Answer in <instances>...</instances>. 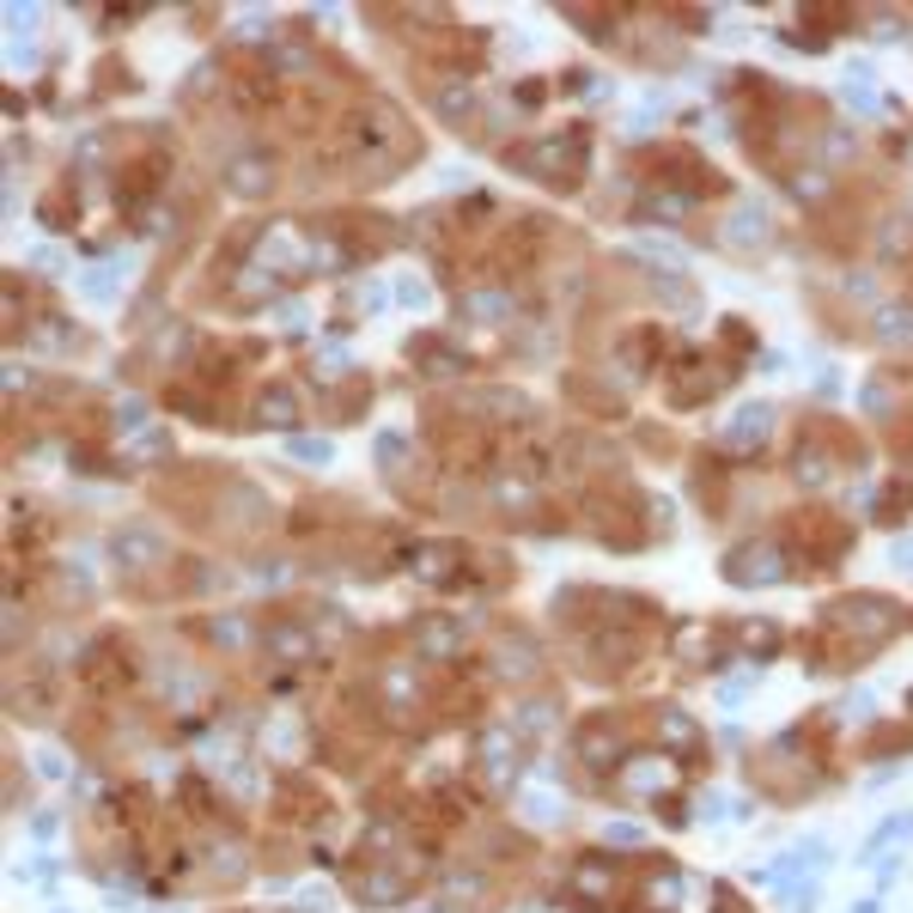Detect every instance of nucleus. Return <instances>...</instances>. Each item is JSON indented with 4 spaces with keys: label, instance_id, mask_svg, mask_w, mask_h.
Masks as SVG:
<instances>
[{
    "label": "nucleus",
    "instance_id": "obj_1",
    "mask_svg": "<svg viewBox=\"0 0 913 913\" xmlns=\"http://www.w3.org/2000/svg\"><path fill=\"white\" fill-rule=\"evenodd\" d=\"M415 153H420V141H415L408 117L391 105V98H360V105L336 122V158L365 183H384V177H396V170H408Z\"/></svg>",
    "mask_w": 913,
    "mask_h": 913
},
{
    "label": "nucleus",
    "instance_id": "obj_2",
    "mask_svg": "<svg viewBox=\"0 0 913 913\" xmlns=\"http://www.w3.org/2000/svg\"><path fill=\"white\" fill-rule=\"evenodd\" d=\"M901 627V603L877 597V591H853L822 609V634L810 639V664H859L871 658L883 639H895Z\"/></svg>",
    "mask_w": 913,
    "mask_h": 913
},
{
    "label": "nucleus",
    "instance_id": "obj_3",
    "mask_svg": "<svg viewBox=\"0 0 913 913\" xmlns=\"http://www.w3.org/2000/svg\"><path fill=\"white\" fill-rule=\"evenodd\" d=\"M585 158H591V129H554V134H536V141L512 146L506 165L524 170L530 183H548V189H579L585 177Z\"/></svg>",
    "mask_w": 913,
    "mask_h": 913
},
{
    "label": "nucleus",
    "instance_id": "obj_4",
    "mask_svg": "<svg viewBox=\"0 0 913 913\" xmlns=\"http://www.w3.org/2000/svg\"><path fill=\"white\" fill-rule=\"evenodd\" d=\"M475 768H482L487 792H512L524 768V737L518 725H482L475 730Z\"/></svg>",
    "mask_w": 913,
    "mask_h": 913
},
{
    "label": "nucleus",
    "instance_id": "obj_5",
    "mask_svg": "<svg viewBox=\"0 0 913 913\" xmlns=\"http://www.w3.org/2000/svg\"><path fill=\"white\" fill-rule=\"evenodd\" d=\"M730 384V365L725 360H713V353H694V348H682L676 353V365H670V403L676 408H701L713 391H725Z\"/></svg>",
    "mask_w": 913,
    "mask_h": 913
},
{
    "label": "nucleus",
    "instance_id": "obj_6",
    "mask_svg": "<svg viewBox=\"0 0 913 913\" xmlns=\"http://www.w3.org/2000/svg\"><path fill=\"white\" fill-rule=\"evenodd\" d=\"M420 883V853H396V859H378L353 877V895L372 901V908H391V901H408Z\"/></svg>",
    "mask_w": 913,
    "mask_h": 913
},
{
    "label": "nucleus",
    "instance_id": "obj_7",
    "mask_svg": "<svg viewBox=\"0 0 913 913\" xmlns=\"http://www.w3.org/2000/svg\"><path fill=\"white\" fill-rule=\"evenodd\" d=\"M110 561H117V573H158L170 561V542L153 524H117L110 530Z\"/></svg>",
    "mask_w": 913,
    "mask_h": 913
},
{
    "label": "nucleus",
    "instance_id": "obj_8",
    "mask_svg": "<svg viewBox=\"0 0 913 913\" xmlns=\"http://www.w3.org/2000/svg\"><path fill=\"white\" fill-rule=\"evenodd\" d=\"M725 579L730 585H773V579H785V548L768 542V536H749V542H737L725 554Z\"/></svg>",
    "mask_w": 913,
    "mask_h": 913
},
{
    "label": "nucleus",
    "instance_id": "obj_9",
    "mask_svg": "<svg viewBox=\"0 0 913 913\" xmlns=\"http://www.w3.org/2000/svg\"><path fill=\"white\" fill-rule=\"evenodd\" d=\"M378 706H384V718H396V725L420 718V713H427V670H415V664H384V670H378Z\"/></svg>",
    "mask_w": 913,
    "mask_h": 913
},
{
    "label": "nucleus",
    "instance_id": "obj_10",
    "mask_svg": "<svg viewBox=\"0 0 913 913\" xmlns=\"http://www.w3.org/2000/svg\"><path fill=\"white\" fill-rule=\"evenodd\" d=\"M622 798H670L682 785V761L676 756H658V749H646V756L622 761Z\"/></svg>",
    "mask_w": 913,
    "mask_h": 913
},
{
    "label": "nucleus",
    "instance_id": "obj_11",
    "mask_svg": "<svg viewBox=\"0 0 913 913\" xmlns=\"http://www.w3.org/2000/svg\"><path fill=\"white\" fill-rule=\"evenodd\" d=\"M134 658H129V646L122 639H98L86 652V689L98 694V701H110V694H122V689H134Z\"/></svg>",
    "mask_w": 913,
    "mask_h": 913
},
{
    "label": "nucleus",
    "instance_id": "obj_12",
    "mask_svg": "<svg viewBox=\"0 0 913 913\" xmlns=\"http://www.w3.org/2000/svg\"><path fill=\"white\" fill-rule=\"evenodd\" d=\"M274 183H280V158H274L268 146H244V153L226 158V189H232V196L262 201Z\"/></svg>",
    "mask_w": 913,
    "mask_h": 913
},
{
    "label": "nucleus",
    "instance_id": "obj_13",
    "mask_svg": "<svg viewBox=\"0 0 913 913\" xmlns=\"http://www.w3.org/2000/svg\"><path fill=\"white\" fill-rule=\"evenodd\" d=\"M622 744H627V730H622L615 713H597L573 730V756L585 761V768H622Z\"/></svg>",
    "mask_w": 913,
    "mask_h": 913
},
{
    "label": "nucleus",
    "instance_id": "obj_14",
    "mask_svg": "<svg viewBox=\"0 0 913 913\" xmlns=\"http://www.w3.org/2000/svg\"><path fill=\"white\" fill-rule=\"evenodd\" d=\"M408 639H415V652H420V658L444 664V658H457L463 646H470V622H463V615H415Z\"/></svg>",
    "mask_w": 913,
    "mask_h": 913
},
{
    "label": "nucleus",
    "instance_id": "obj_15",
    "mask_svg": "<svg viewBox=\"0 0 913 913\" xmlns=\"http://www.w3.org/2000/svg\"><path fill=\"white\" fill-rule=\"evenodd\" d=\"M573 895L585 901L591 913H603L615 895H622V865L603 859V853H585V859L573 865Z\"/></svg>",
    "mask_w": 913,
    "mask_h": 913
},
{
    "label": "nucleus",
    "instance_id": "obj_16",
    "mask_svg": "<svg viewBox=\"0 0 913 913\" xmlns=\"http://www.w3.org/2000/svg\"><path fill=\"white\" fill-rule=\"evenodd\" d=\"M408 566H415V579H427V585H457V573L470 566V542H420L415 554H408Z\"/></svg>",
    "mask_w": 913,
    "mask_h": 913
},
{
    "label": "nucleus",
    "instance_id": "obj_17",
    "mask_svg": "<svg viewBox=\"0 0 913 913\" xmlns=\"http://www.w3.org/2000/svg\"><path fill=\"white\" fill-rule=\"evenodd\" d=\"M768 432H773V408L768 403H749V408H737V415H730L725 432H718V451L749 457V451H761V444H768Z\"/></svg>",
    "mask_w": 913,
    "mask_h": 913
},
{
    "label": "nucleus",
    "instance_id": "obj_18",
    "mask_svg": "<svg viewBox=\"0 0 913 913\" xmlns=\"http://www.w3.org/2000/svg\"><path fill=\"white\" fill-rule=\"evenodd\" d=\"M487 670H494V676H506V682H530L536 670H542V652H536V639H524L518 627H506V634L494 639Z\"/></svg>",
    "mask_w": 913,
    "mask_h": 913
},
{
    "label": "nucleus",
    "instance_id": "obj_19",
    "mask_svg": "<svg viewBox=\"0 0 913 913\" xmlns=\"http://www.w3.org/2000/svg\"><path fill=\"white\" fill-rule=\"evenodd\" d=\"M463 408H470V415H482V427H506V420L530 415V396L506 391V384H482V391L463 396Z\"/></svg>",
    "mask_w": 913,
    "mask_h": 913
},
{
    "label": "nucleus",
    "instance_id": "obj_20",
    "mask_svg": "<svg viewBox=\"0 0 913 913\" xmlns=\"http://www.w3.org/2000/svg\"><path fill=\"white\" fill-rule=\"evenodd\" d=\"M262 646L280 658V670H299V664H311V658H317V634H311L305 622H274V627H262Z\"/></svg>",
    "mask_w": 913,
    "mask_h": 913
},
{
    "label": "nucleus",
    "instance_id": "obj_21",
    "mask_svg": "<svg viewBox=\"0 0 913 913\" xmlns=\"http://www.w3.org/2000/svg\"><path fill=\"white\" fill-rule=\"evenodd\" d=\"M718 238H725L730 250H761V244L773 238L768 208H756V201H737V208L725 213V226H718Z\"/></svg>",
    "mask_w": 913,
    "mask_h": 913
},
{
    "label": "nucleus",
    "instance_id": "obj_22",
    "mask_svg": "<svg viewBox=\"0 0 913 913\" xmlns=\"http://www.w3.org/2000/svg\"><path fill=\"white\" fill-rule=\"evenodd\" d=\"M250 427H299V396H293V384L268 378L256 391V408H250Z\"/></svg>",
    "mask_w": 913,
    "mask_h": 913
},
{
    "label": "nucleus",
    "instance_id": "obj_23",
    "mask_svg": "<svg viewBox=\"0 0 913 913\" xmlns=\"http://www.w3.org/2000/svg\"><path fill=\"white\" fill-rule=\"evenodd\" d=\"M670 652H676L689 670H713V664H718V652H725V639H718V627H713V622H694V627H682V634L670 639Z\"/></svg>",
    "mask_w": 913,
    "mask_h": 913
},
{
    "label": "nucleus",
    "instance_id": "obj_24",
    "mask_svg": "<svg viewBox=\"0 0 913 913\" xmlns=\"http://www.w3.org/2000/svg\"><path fill=\"white\" fill-rule=\"evenodd\" d=\"M792 536L816 554V561H835V554H847V542H853V530L840 518H798Z\"/></svg>",
    "mask_w": 913,
    "mask_h": 913
},
{
    "label": "nucleus",
    "instance_id": "obj_25",
    "mask_svg": "<svg viewBox=\"0 0 913 913\" xmlns=\"http://www.w3.org/2000/svg\"><path fill=\"white\" fill-rule=\"evenodd\" d=\"M165 170H170V158L165 153H146L141 158V165H122V183H117V196H122V208H141V201L146 196H153V189H158V177H165Z\"/></svg>",
    "mask_w": 913,
    "mask_h": 913
},
{
    "label": "nucleus",
    "instance_id": "obj_26",
    "mask_svg": "<svg viewBox=\"0 0 913 913\" xmlns=\"http://www.w3.org/2000/svg\"><path fill=\"white\" fill-rule=\"evenodd\" d=\"M792 475H798V482H810V487H822L828 475H835V451H828V420H822V439H816V432H804V444H798V457H792Z\"/></svg>",
    "mask_w": 913,
    "mask_h": 913
},
{
    "label": "nucleus",
    "instance_id": "obj_27",
    "mask_svg": "<svg viewBox=\"0 0 913 913\" xmlns=\"http://www.w3.org/2000/svg\"><path fill=\"white\" fill-rule=\"evenodd\" d=\"M475 110H482V86H470V79H444V86H432V117L470 122Z\"/></svg>",
    "mask_w": 913,
    "mask_h": 913
},
{
    "label": "nucleus",
    "instance_id": "obj_28",
    "mask_svg": "<svg viewBox=\"0 0 913 913\" xmlns=\"http://www.w3.org/2000/svg\"><path fill=\"white\" fill-rule=\"evenodd\" d=\"M31 348H37V353H74L79 348V329L67 323L62 311H43V317H31Z\"/></svg>",
    "mask_w": 913,
    "mask_h": 913
},
{
    "label": "nucleus",
    "instance_id": "obj_29",
    "mask_svg": "<svg viewBox=\"0 0 913 913\" xmlns=\"http://www.w3.org/2000/svg\"><path fill=\"white\" fill-rule=\"evenodd\" d=\"M871 336L883 341V348H913V299L883 305V311L871 317Z\"/></svg>",
    "mask_w": 913,
    "mask_h": 913
},
{
    "label": "nucleus",
    "instance_id": "obj_30",
    "mask_svg": "<svg viewBox=\"0 0 913 913\" xmlns=\"http://www.w3.org/2000/svg\"><path fill=\"white\" fill-rule=\"evenodd\" d=\"M913 840V816H889L883 828H877L871 840H865V865H877V871H889V853L908 847Z\"/></svg>",
    "mask_w": 913,
    "mask_h": 913
},
{
    "label": "nucleus",
    "instance_id": "obj_31",
    "mask_svg": "<svg viewBox=\"0 0 913 913\" xmlns=\"http://www.w3.org/2000/svg\"><path fill=\"white\" fill-rule=\"evenodd\" d=\"M658 737H664V744H676L689 761H701V725H694L689 713H676V706H664V713H658Z\"/></svg>",
    "mask_w": 913,
    "mask_h": 913
},
{
    "label": "nucleus",
    "instance_id": "obj_32",
    "mask_svg": "<svg viewBox=\"0 0 913 913\" xmlns=\"http://www.w3.org/2000/svg\"><path fill=\"white\" fill-rule=\"evenodd\" d=\"M208 639L220 646V652H244V646H256V627H250V615H213L208 622Z\"/></svg>",
    "mask_w": 913,
    "mask_h": 913
},
{
    "label": "nucleus",
    "instance_id": "obj_33",
    "mask_svg": "<svg viewBox=\"0 0 913 913\" xmlns=\"http://www.w3.org/2000/svg\"><path fill=\"white\" fill-rule=\"evenodd\" d=\"M512 725H518V737H542V730L554 725V701H548V694L518 701V718H512Z\"/></svg>",
    "mask_w": 913,
    "mask_h": 913
},
{
    "label": "nucleus",
    "instance_id": "obj_34",
    "mask_svg": "<svg viewBox=\"0 0 913 913\" xmlns=\"http://www.w3.org/2000/svg\"><path fill=\"white\" fill-rule=\"evenodd\" d=\"M737 639H744L749 658H773V652H780V627H773V622H744V627H737Z\"/></svg>",
    "mask_w": 913,
    "mask_h": 913
},
{
    "label": "nucleus",
    "instance_id": "obj_35",
    "mask_svg": "<svg viewBox=\"0 0 913 913\" xmlns=\"http://www.w3.org/2000/svg\"><path fill=\"white\" fill-rule=\"evenodd\" d=\"M463 317H482V323L506 317V293H463Z\"/></svg>",
    "mask_w": 913,
    "mask_h": 913
},
{
    "label": "nucleus",
    "instance_id": "obj_36",
    "mask_svg": "<svg viewBox=\"0 0 913 913\" xmlns=\"http://www.w3.org/2000/svg\"><path fill=\"white\" fill-rule=\"evenodd\" d=\"M444 889H451V895H463V901H482L487 895V877L482 871H444Z\"/></svg>",
    "mask_w": 913,
    "mask_h": 913
},
{
    "label": "nucleus",
    "instance_id": "obj_37",
    "mask_svg": "<svg viewBox=\"0 0 913 913\" xmlns=\"http://www.w3.org/2000/svg\"><path fill=\"white\" fill-rule=\"evenodd\" d=\"M518 804H524V816H530V822H554V816H561V798H554V792H524Z\"/></svg>",
    "mask_w": 913,
    "mask_h": 913
},
{
    "label": "nucleus",
    "instance_id": "obj_38",
    "mask_svg": "<svg viewBox=\"0 0 913 913\" xmlns=\"http://www.w3.org/2000/svg\"><path fill=\"white\" fill-rule=\"evenodd\" d=\"M37 213L55 226V232H67V226H74V201H67V196H43V201H37Z\"/></svg>",
    "mask_w": 913,
    "mask_h": 913
},
{
    "label": "nucleus",
    "instance_id": "obj_39",
    "mask_svg": "<svg viewBox=\"0 0 913 913\" xmlns=\"http://www.w3.org/2000/svg\"><path fill=\"white\" fill-rule=\"evenodd\" d=\"M293 451H299L305 463H329V457H336V444H329V439H299Z\"/></svg>",
    "mask_w": 913,
    "mask_h": 913
},
{
    "label": "nucleus",
    "instance_id": "obj_40",
    "mask_svg": "<svg viewBox=\"0 0 913 913\" xmlns=\"http://www.w3.org/2000/svg\"><path fill=\"white\" fill-rule=\"evenodd\" d=\"M713 913H749V901L737 895V889H718V895H713Z\"/></svg>",
    "mask_w": 913,
    "mask_h": 913
},
{
    "label": "nucleus",
    "instance_id": "obj_41",
    "mask_svg": "<svg viewBox=\"0 0 913 913\" xmlns=\"http://www.w3.org/2000/svg\"><path fill=\"white\" fill-rule=\"evenodd\" d=\"M512 98H518V110H536V105H542V79H524Z\"/></svg>",
    "mask_w": 913,
    "mask_h": 913
},
{
    "label": "nucleus",
    "instance_id": "obj_42",
    "mask_svg": "<svg viewBox=\"0 0 913 913\" xmlns=\"http://www.w3.org/2000/svg\"><path fill=\"white\" fill-rule=\"evenodd\" d=\"M895 566H913V542H895Z\"/></svg>",
    "mask_w": 913,
    "mask_h": 913
},
{
    "label": "nucleus",
    "instance_id": "obj_43",
    "mask_svg": "<svg viewBox=\"0 0 913 913\" xmlns=\"http://www.w3.org/2000/svg\"><path fill=\"white\" fill-rule=\"evenodd\" d=\"M853 913H877V908H871V901H865V908H853Z\"/></svg>",
    "mask_w": 913,
    "mask_h": 913
},
{
    "label": "nucleus",
    "instance_id": "obj_44",
    "mask_svg": "<svg viewBox=\"0 0 913 913\" xmlns=\"http://www.w3.org/2000/svg\"><path fill=\"white\" fill-rule=\"evenodd\" d=\"M639 913H670V908H639Z\"/></svg>",
    "mask_w": 913,
    "mask_h": 913
}]
</instances>
